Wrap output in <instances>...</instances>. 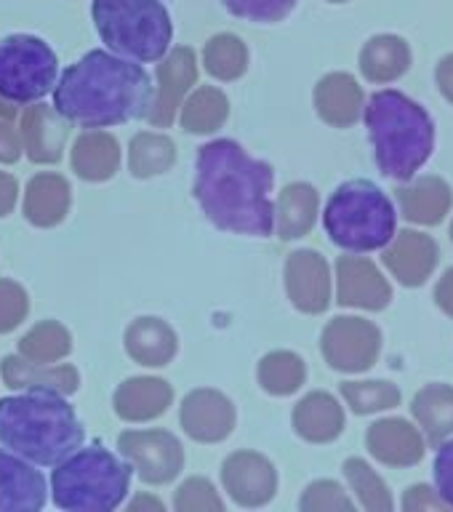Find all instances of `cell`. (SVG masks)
I'll list each match as a JSON object with an SVG mask.
<instances>
[{"mask_svg":"<svg viewBox=\"0 0 453 512\" xmlns=\"http://www.w3.org/2000/svg\"><path fill=\"white\" fill-rule=\"evenodd\" d=\"M150 102L152 83L142 64L107 51H88L54 86V110L86 128L144 118Z\"/></svg>","mask_w":453,"mask_h":512,"instance_id":"cell-2","label":"cell"},{"mask_svg":"<svg viewBox=\"0 0 453 512\" xmlns=\"http://www.w3.org/2000/svg\"><path fill=\"white\" fill-rule=\"evenodd\" d=\"M222 483L227 494L243 507H259L275 496L278 488V472L256 451H235L224 459Z\"/></svg>","mask_w":453,"mask_h":512,"instance_id":"cell-11","label":"cell"},{"mask_svg":"<svg viewBox=\"0 0 453 512\" xmlns=\"http://www.w3.org/2000/svg\"><path fill=\"white\" fill-rule=\"evenodd\" d=\"M70 350V331L56 320H43V323L32 328L30 334H24V339H19V355L24 360H30V363H40V366L67 358Z\"/></svg>","mask_w":453,"mask_h":512,"instance_id":"cell-29","label":"cell"},{"mask_svg":"<svg viewBox=\"0 0 453 512\" xmlns=\"http://www.w3.org/2000/svg\"><path fill=\"white\" fill-rule=\"evenodd\" d=\"M366 128L384 176L408 182L435 147V123L422 104L400 91H376L366 104Z\"/></svg>","mask_w":453,"mask_h":512,"instance_id":"cell-4","label":"cell"},{"mask_svg":"<svg viewBox=\"0 0 453 512\" xmlns=\"http://www.w3.org/2000/svg\"><path fill=\"white\" fill-rule=\"evenodd\" d=\"M344 427V414L328 392H312L294 408V430L304 440L312 443H328L334 440Z\"/></svg>","mask_w":453,"mask_h":512,"instance_id":"cell-24","label":"cell"},{"mask_svg":"<svg viewBox=\"0 0 453 512\" xmlns=\"http://www.w3.org/2000/svg\"><path fill=\"white\" fill-rule=\"evenodd\" d=\"M83 427L72 406L48 390L0 400V443L22 459L54 467L83 446Z\"/></svg>","mask_w":453,"mask_h":512,"instance_id":"cell-3","label":"cell"},{"mask_svg":"<svg viewBox=\"0 0 453 512\" xmlns=\"http://www.w3.org/2000/svg\"><path fill=\"white\" fill-rule=\"evenodd\" d=\"M323 355L339 371H366L379 355V331L360 318L331 320L323 331Z\"/></svg>","mask_w":453,"mask_h":512,"instance_id":"cell-10","label":"cell"},{"mask_svg":"<svg viewBox=\"0 0 453 512\" xmlns=\"http://www.w3.org/2000/svg\"><path fill=\"white\" fill-rule=\"evenodd\" d=\"M126 352L139 366H166L176 355L174 328L160 318H139L126 328Z\"/></svg>","mask_w":453,"mask_h":512,"instance_id":"cell-22","label":"cell"},{"mask_svg":"<svg viewBox=\"0 0 453 512\" xmlns=\"http://www.w3.org/2000/svg\"><path fill=\"white\" fill-rule=\"evenodd\" d=\"M272 184L275 171L270 163L251 158L238 142L216 139L200 147L195 198L208 222L216 224L219 230L259 238L272 235Z\"/></svg>","mask_w":453,"mask_h":512,"instance_id":"cell-1","label":"cell"},{"mask_svg":"<svg viewBox=\"0 0 453 512\" xmlns=\"http://www.w3.org/2000/svg\"><path fill=\"white\" fill-rule=\"evenodd\" d=\"M198 83V59L192 48H174L158 67V94L150 102L147 118L152 126L166 128L174 123L176 110L192 86Z\"/></svg>","mask_w":453,"mask_h":512,"instance_id":"cell-12","label":"cell"},{"mask_svg":"<svg viewBox=\"0 0 453 512\" xmlns=\"http://www.w3.org/2000/svg\"><path fill=\"white\" fill-rule=\"evenodd\" d=\"M350 499L331 480H318L302 496V510H350Z\"/></svg>","mask_w":453,"mask_h":512,"instance_id":"cell-40","label":"cell"},{"mask_svg":"<svg viewBox=\"0 0 453 512\" xmlns=\"http://www.w3.org/2000/svg\"><path fill=\"white\" fill-rule=\"evenodd\" d=\"M203 62L208 75H214L216 80H238L248 67V48L238 35L222 32L206 43Z\"/></svg>","mask_w":453,"mask_h":512,"instance_id":"cell-31","label":"cell"},{"mask_svg":"<svg viewBox=\"0 0 453 512\" xmlns=\"http://www.w3.org/2000/svg\"><path fill=\"white\" fill-rule=\"evenodd\" d=\"M432 240L424 238V235H416V232H400L398 243L384 254V262L390 267L395 275H398L403 283L408 286H416V283H422L427 278V272L432 267V256H419L422 251H430Z\"/></svg>","mask_w":453,"mask_h":512,"instance_id":"cell-30","label":"cell"},{"mask_svg":"<svg viewBox=\"0 0 453 512\" xmlns=\"http://www.w3.org/2000/svg\"><path fill=\"white\" fill-rule=\"evenodd\" d=\"M315 214H318V192L310 184H288L286 190L280 192L278 203V232L280 238L294 240L302 238L312 230L315 224Z\"/></svg>","mask_w":453,"mask_h":512,"instance_id":"cell-26","label":"cell"},{"mask_svg":"<svg viewBox=\"0 0 453 512\" xmlns=\"http://www.w3.org/2000/svg\"><path fill=\"white\" fill-rule=\"evenodd\" d=\"M131 464L99 443L72 451L51 475L54 504L70 512H110L126 499Z\"/></svg>","mask_w":453,"mask_h":512,"instance_id":"cell-5","label":"cell"},{"mask_svg":"<svg viewBox=\"0 0 453 512\" xmlns=\"http://www.w3.org/2000/svg\"><path fill=\"white\" fill-rule=\"evenodd\" d=\"M344 472H347L352 488L358 491L360 502L366 504V507H371V510H374V507H390V496L384 491L382 480L376 478L366 462L350 459V462L344 464Z\"/></svg>","mask_w":453,"mask_h":512,"instance_id":"cell-38","label":"cell"},{"mask_svg":"<svg viewBox=\"0 0 453 512\" xmlns=\"http://www.w3.org/2000/svg\"><path fill=\"white\" fill-rule=\"evenodd\" d=\"M432 475H435V486H438V494L443 496V502L453 507V440L438 448L435 464H432Z\"/></svg>","mask_w":453,"mask_h":512,"instance_id":"cell-41","label":"cell"},{"mask_svg":"<svg viewBox=\"0 0 453 512\" xmlns=\"http://www.w3.org/2000/svg\"><path fill=\"white\" fill-rule=\"evenodd\" d=\"M334 3H339V0H334Z\"/></svg>","mask_w":453,"mask_h":512,"instance_id":"cell-47","label":"cell"},{"mask_svg":"<svg viewBox=\"0 0 453 512\" xmlns=\"http://www.w3.org/2000/svg\"><path fill=\"white\" fill-rule=\"evenodd\" d=\"M46 504V478L27 459L0 448V512H38Z\"/></svg>","mask_w":453,"mask_h":512,"instance_id":"cell-15","label":"cell"},{"mask_svg":"<svg viewBox=\"0 0 453 512\" xmlns=\"http://www.w3.org/2000/svg\"><path fill=\"white\" fill-rule=\"evenodd\" d=\"M438 304H443L448 312L453 310V270L446 272V278L438 286Z\"/></svg>","mask_w":453,"mask_h":512,"instance_id":"cell-44","label":"cell"},{"mask_svg":"<svg viewBox=\"0 0 453 512\" xmlns=\"http://www.w3.org/2000/svg\"><path fill=\"white\" fill-rule=\"evenodd\" d=\"M0 374L3 382L14 390H48L59 392V395H72L78 390L80 376L75 366H40V363H30V360L19 358V355H8L0 363Z\"/></svg>","mask_w":453,"mask_h":512,"instance_id":"cell-18","label":"cell"},{"mask_svg":"<svg viewBox=\"0 0 453 512\" xmlns=\"http://www.w3.org/2000/svg\"><path fill=\"white\" fill-rule=\"evenodd\" d=\"M16 198H19V184L14 176L0 171V216H8L14 211Z\"/></svg>","mask_w":453,"mask_h":512,"instance_id":"cell-43","label":"cell"},{"mask_svg":"<svg viewBox=\"0 0 453 512\" xmlns=\"http://www.w3.org/2000/svg\"><path fill=\"white\" fill-rule=\"evenodd\" d=\"M339 272V302L352 307L382 310L390 302V288L376 272V267L358 256H342L336 264Z\"/></svg>","mask_w":453,"mask_h":512,"instance_id":"cell-19","label":"cell"},{"mask_svg":"<svg viewBox=\"0 0 453 512\" xmlns=\"http://www.w3.org/2000/svg\"><path fill=\"white\" fill-rule=\"evenodd\" d=\"M286 288L296 310L323 312L331 299V278L323 256L315 251H294L286 262Z\"/></svg>","mask_w":453,"mask_h":512,"instance_id":"cell-14","label":"cell"},{"mask_svg":"<svg viewBox=\"0 0 453 512\" xmlns=\"http://www.w3.org/2000/svg\"><path fill=\"white\" fill-rule=\"evenodd\" d=\"M398 51H403L400 40H371V46L363 51V72L371 80H390L406 70V56L398 59Z\"/></svg>","mask_w":453,"mask_h":512,"instance_id":"cell-34","label":"cell"},{"mask_svg":"<svg viewBox=\"0 0 453 512\" xmlns=\"http://www.w3.org/2000/svg\"><path fill=\"white\" fill-rule=\"evenodd\" d=\"M171 400H174V390L166 379L136 376L115 390L112 406H115V414L126 422H150V419L166 414Z\"/></svg>","mask_w":453,"mask_h":512,"instance_id":"cell-17","label":"cell"},{"mask_svg":"<svg viewBox=\"0 0 453 512\" xmlns=\"http://www.w3.org/2000/svg\"><path fill=\"white\" fill-rule=\"evenodd\" d=\"M22 158V136L11 120H0V163H16Z\"/></svg>","mask_w":453,"mask_h":512,"instance_id":"cell-42","label":"cell"},{"mask_svg":"<svg viewBox=\"0 0 453 512\" xmlns=\"http://www.w3.org/2000/svg\"><path fill=\"white\" fill-rule=\"evenodd\" d=\"M70 120L46 104H30L22 115V150L32 163H59Z\"/></svg>","mask_w":453,"mask_h":512,"instance_id":"cell-16","label":"cell"},{"mask_svg":"<svg viewBox=\"0 0 453 512\" xmlns=\"http://www.w3.org/2000/svg\"><path fill=\"white\" fill-rule=\"evenodd\" d=\"M400 203H403V211H406L408 219H414V222H438L446 214L451 195H448V187L443 182L424 179L411 190H400Z\"/></svg>","mask_w":453,"mask_h":512,"instance_id":"cell-33","label":"cell"},{"mask_svg":"<svg viewBox=\"0 0 453 512\" xmlns=\"http://www.w3.org/2000/svg\"><path fill=\"white\" fill-rule=\"evenodd\" d=\"M70 184L59 174H38L24 192V216L35 227H56L70 211Z\"/></svg>","mask_w":453,"mask_h":512,"instance_id":"cell-20","label":"cell"},{"mask_svg":"<svg viewBox=\"0 0 453 512\" xmlns=\"http://www.w3.org/2000/svg\"><path fill=\"white\" fill-rule=\"evenodd\" d=\"M27 310H30L27 291L14 280L0 278V334L14 331L27 318Z\"/></svg>","mask_w":453,"mask_h":512,"instance_id":"cell-39","label":"cell"},{"mask_svg":"<svg viewBox=\"0 0 453 512\" xmlns=\"http://www.w3.org/2000/svg\"><path fill=\"white\" fill-rule=\"evenodd\" d=\"M342 395L358 414L390 408L400 400V392L387 382H347L342 384Z\"/></svg>","mask_w":453,"mask_h":512,"instance_id":"cell-35","label":"cell"},{"mask_svg":"<svg viewBox=\"0 0 453 512\" xmlns=\"http://www.w3.org/2000/svg\"><path fill=\"white\" fill-rule=\"evenodd\" d=\"M176 163V144L163 134H136L128 150V168L139 179L166 174Z\"/></svg>","mask_w":453,"mask_h":512,"instance_id":"cell-28","label":"cell"},{"mask_svg":"<svg viewBox=\"0 0 453 512\" xmlns=\"http://www.w3.org/2000/svg\"><path fill=\"white\" fill-rule=\"evenodd\" d=\"M120 166L118 139L107 131H88L72 144V171L86 182H107Z\"/></svg>","mask_w":453,"mask_h":512,"instance_id":"cell-21","label":"cell"},{"mask_svg":"<svg viewBox=\"0 0 453 512\" xmlns=\"http://www.w3.org/2000/svg\"><path fill=\"white\" fill-rule=\"evenodd\" d=\"M91 16L110 51L134 62H158L174 38V24L160 0H94Z\"/></svg>","mask_w":453,"mask_h":512,"instance_id":"cell-7","label":"cell"},{"mask_svg":"<svg viewBox=\"0 0 453 512\" xmlns=\"http://www.w3.org/2000/svg\"><path fill=\"white\" fill-rule=\"evenodd\" d=\"M368 448L376 459L387 464H408L414 459H422V440L416 438L411 424L400 422V419L374 424L368 430Z\"/></svg>","mask_w":453,"mask_h":512,"instance_id":"cell-25","label":"cell"},{"mask_svg":"<svg viewBox=\"0 0 453 512\" xmlns=\"http://www.w3.org/2000/svg\"><path fill=\"white\" fill-rule=\"evenodd\" d=\"M16 110L11 107V102H6L3 96H0V120H14Z\"/></svg>","mask_w":453,"mask_h":512,"instance_id":"cell-46","label":"cell"},{"mask_svg":"<svg viewBox=\"0 0 453 512\" xmlns=\"http://www.w3.org/2000/svg\"><path fill=\"white\" fill-rule=\"evenodd\" d=\"M227 115H230V102L214 86L198 88L182 104V126L190 134H211V131L224 126Z\"/></svg>","mask_w":453,"mask_h":512,"instance_id":"cell-27","label":"cell"},{"mask_svg":"<svg viewBox=\"0 0 453 512\" xmlns=\"http://www.w3.org/2000/svg\"><path fill=\"white\" fill-rule=\"evenodd\" d=\"M222 3L232 16L256 24L283 22L296 8V0H222Z\"/></svg>","mask_w":453,"mask_h":512,"instance_id":"cell-36","label":"cell"},{"mask_svg":"<svg viewBox=\"0 0 453 512\" xmlns=\"http://www.w3.org/2000/svg\"><path fill=\"white\" fill-rule=\"evenodd\" d=\"M182 427L198 443H219L235 427V406L216 390H192L182 403Z\"/></svg>","mask_w":453,"mask_h":512,"instance_id":"cell-13","label":"cell"},{"mask_svg":"<svg viewBox=\"0 0 453 512\" xmlns=\"http://www.w3.org/2000/svg\"><path fill=\"white\" fill-rule=\"evenodd\" d=\"M120 454L152 486H163L182 472V443L166 430H128L118 438Z\"/></svg>","mask_w":453,"mask_h":512,"instance_id":"cell-9","label":"cell"},{"mask_svg":"<svg viewBox=\"0 0 453 512\" xmlns=\"http://www.w3.org/2000/svg\"><path fill=\"white\" fill-rule=\"evenodd\" d=\"M304 360L294 352H270L259 363V384L270 395H291L302 387L304 382Z\"/></svg>","mask_w":453,"mask_h":512,"instance_id":"cell-32","label":"cell"},{"mask_svg":"<svg viewBox=\"0 0 453 512\" xmlns=\"http://www.w3.org/2000/svg\"><path fill=\"white\" fill-rule=\"evenodd\" d=\"M176 510L179 512H222L224 504L214 486L206 478L184 480L176 491Z\"/></svg>","mask_w":453,"mask_h":512,"instance_id":"cell-37","label":"cell"},{"mask_svg":"<svg viewBox=\"0 0 453 512\" xmlns=\"http://www.w3.org/2000/svg\"><path fill=\"white\" fill-rule=\"evenodd\" d=\"M315 107H318L320 118L326 123L344 128L358 120L360 107H363V94H360V86L350 75L336 72V75H328L318 83Z\"/></svg>","mask_w":453,"mask_h":512,"instance_id":"cell-23","label":"cell"},{"mask_svg":"<svg viewBox=\"0 0 453 512\" xmlns=\"http://www.w3.org/2000/svg\"><path fill=\"white\" fill-rule=\"evenodd\" d=\"M323 224L331 243L344 251H376L395 238L398 211L374 182L352 179L328 198Z\"/></svg>","mask_w":453,"mask_h":512,"instance_id":"cell-6","label":"cell"},{"mask_svg":"<svg viewBox=\"0 0 453 512\" xmlns=\"http://www.w3.org/2000/svg\"><path fill=\"white\" fill-rule=\"evenodd\" d=\"M59 62L46 40L8 35L0 40V96L11 104L38 102L56 86Z\"/></svg>","mask_w":453,"mask_h":512,"instance_id":"cell-8","label":"cell"},{"mask_svg":"<svg viewBox=\"0 0 453 512\" xmlns=\"http://www.w3.org/2000/svg\"><path fill=\"white\" fill-rule=\"evenodd\" d=\"M144 507H150V510H163V504L158 499H152V496H139L136 502H131V510H144Z\"/></svg>","mask_w":453,"mask_h":512,"instance_id":"cell-45","label":"cell"}]
</instances>
